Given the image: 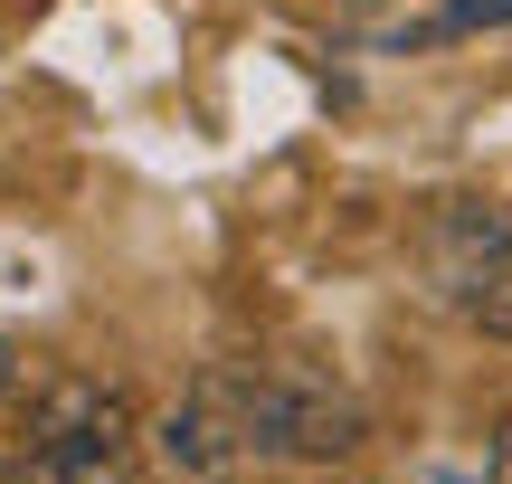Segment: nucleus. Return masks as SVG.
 <instances>
[{"label": "nucleus", "mask_w": 512, "mask_h": 484, "mask_svg": "<svg viewBox=\"0 0 512 484\" xmlns=\"http://www.w3.org/2000/svg\"><path fill=\"white\" fill-rule=\"evenodd\" d=\"M465 314H475L484 333H512V266H503V276H484L475 295H465Z\"/></svg>", "instance_id": "423d86ee"}, {"label": "nucleus", "mask_w": 512, "mask_h": 484, "mask_svg": "<svg viewBox=\"0 0 512 484\" xmlns=\"http://www.w3.org/2000/svg\"><path fill=\"white\" fill-rule=\"evenodd\" d=\"M10 390H19V352L0 342V399H10Z\"/></svg>", "instance_id": "1a4fd4ad"}, {"label": "nucleus", "mask_w": 512, "mask_h": 484, "mask_svg": "<svg viewBox=\"0 0 512 484\" xmlns=\"http://www.w3.org/2000/svg\"><path fill=\"white\" fill-rule=\"evenodd\" d=\"M152 456H162L181 484H228L247 466V428H238V409H228V390H219V371L200 380V390L181 399V409H162V428H152Z\"/></svg>", "instance_id": "7ed1b4c3"}, {"label": "nucleus", "mask_w": 512, "mask_h": 484, "mask_svg": "<svg viewBox=\"0 0 512 484\" xmlns=\"http://www.w3.org/2000/svg\"><path fill=\"white\" fill-rule=\"evenodd\" d=\"M427 484H494V475H465V466H427Z\"/></svg>", "instance_id": "6e6552de"}, {"label": "nucleus", "mask_w": 512, "mask_h": 484, "mask_svg": "<svg viewBox=\"0 0 512 484\" xmlns=\"http://www.w3.org/2000/svg\"><path fill=\"white\" fill-rule=\"evenodd\" d=\"M484 475H494V484H512V409L494 418V437H484Z\"/></svg>", "instance_id": "0eeeda50"}, {"label": "nucleus", "mask_w": 512, "mask_h": 484, "mask_svg": "<svg viewBox=\"0 0 512 484\" xmlns=\"http://www.w3.org/2000/svg\"><path fill=\"white\" fill-rule=\"evenodd\" d=\"M475 29H512V0H446L427 29H408V38H475Z\"/></svg>", "instance_id": "39448f33"}, {"label": "nucleus", "mask_w": 512, "mask_h": 484, "mask_svg": "<svg viewBox=\"0 0 512 484\" xmlns=\"http://www.w3.org/2000/svg\"><path fill=\"white\" fill-rule=\"evenodd\" d=\"M512 266V209L494 200H465V209H446L437 219V276H446V295H475L484 276H503Z\"/></svg>", "instance_id": "20e7f679"}, {"label": "nucleus", "mask_w": 512, "mask_h": 484, "mask_svg": "<svg viewBox=\"0 0 512 484\" xmlns=\"http://www.w3.org/2000/svg\"><path fill=\"white\" fill-rule=\"evenodd\" d=\"M219 390H228V409H238L247 447L275 456V466H342L370 437L361 399H351L342 380L304 371V361H238V371H219Z\"/></svg>", "instance_id": "f03ea898"}, {"label": "nucleus", "mask_w": 512, "mask_h": 484, "mask_svg": "<svg viewBox=\"0 0 512 484\" xmlns=\"http://www.w3.org/2000/svg\"><path fill=\"white\" fill-rule=\"evenodd\" d=\"M143 437H133L124 390L105 380H48L29 399V437L0 447V484H133Z\"/></svg>", "instance_id": "f257e3e1"}]
</instances>
